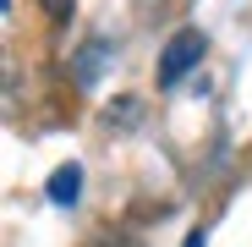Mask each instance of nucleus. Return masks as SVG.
Returning <instances> with one entry per match:
<instances>
[{"instance_id": "1", "label": "nucleus", "mask_w": 252, "mask_h": 247, "mask_svg": "<svg viewBox=\"0 0 252 247\" xmlns=\"http://www.w3.org/2000/svg\"><path fill=\"white\" fill-rule=\"evenodd\" d=\"M203 55H208L203 28H181V33H170V44L159 50V88H176V82H181Z\"/></svg>"}, {"instance_id": "4", "label": "nucleus", "mask_w": 252, "mask_h": 247, "mask_svg": "<svg viewBox=\"0 0 252 247\" xmlns=\"http://www.w3.org/2000/svg\"><path fill=\"white\" fill-rule=\"evenodd\" d=\"M38 6H44L50 17H71V11H77V6H71V0H38Z\"/></svg>"}, {"instance_id": "2", "label": "nucleus", "mask_w": 252, "mask_h": 247, "mask_svg": "<svg viewBox=\"0 0 252 247\" xmlns=\"http://www.w3.org/2000/svg\"><path fill=\"white\" fill-rule=\"evenodd\" d=\"M77 198H82V165H61L50 176V203L55 209H71Z\"/></svg>"}, {"instance_id": "3", "label": "nucleus", "mask_w": 252, "mask_h": 247, "mask_svg": "<svg viewBox=\"0 0 252 247\" xmlns=\"http://www.w3.org/2000/svg\"><path fill=\"white\" fill-rule=\"evenodd\" d=\"M99 66H104V38H88V44H82V61H77V77H82V82H94Z\"/></svg>"}]
</instances>
